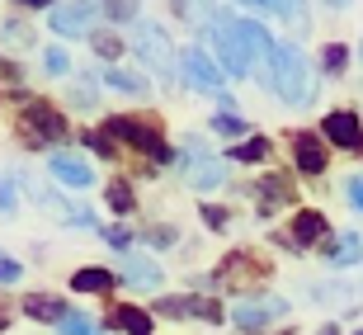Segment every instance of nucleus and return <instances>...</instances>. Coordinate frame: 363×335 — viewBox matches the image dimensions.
<instances>
[{
  "instance_id": "aec40b11",
  "label": "nucleus",
  "mask_w": 363,
  "mask_h": 335,
  "mask_svg": "<svg viewBox=\"0 0 363 335\" xmlns=\"http://www.w3.org/2000/svg\"><path fill=\"white\" fill-rule=\"evenodd\" d=\"M269 317H274L269 307H236V326H241V331H264Z\"/></svg>"
},
{
  "instance_id": "5701e85b",
  "label": "nucleus",
  "mask_w": 363,
  "mask_h": 335,
  "mask_svg": "<svg viewBox=\"0 0 363 335\" xmlns=\"http://www.w3.org/2000/svg\"><path fill=\"white\" fill-rule=\"evenodd\" d=\"M108 208H113V213H133V208H137L133 189H128V185H108Z\"/></svg>"
},
{
  "instance_id": "f257e3e1",
  "label": "nucleus",
  "mask_w": 363,
  "mask_h": 335,
  "mask_svg": "<svg viewBox=\"0 0 363 335\" xmlns=\"http://www.w3.org/2000/svg\"><path fill=\"white\" fill-rule=\"evenodd\" d=\"M274 67V90L288 99V104H302L307 99V62H302V53L297 48H288V43H279L269 57Z\"/></svg>"
},
{
  "instance_id": "473e14b6",
  "label": "nucleus",
  "mask_w": 363,
  "mask_h": 335,
  "mask_svg": "<svg viewBox=\"0 0 363 335\" xmlns=\"http://www.w3.org/2000/svg\"><path fill=\"white\" fill-rule=\"evenodd\" d=\"M147 241H151V246H170V241H175V227H151Z\"/></svg>"
},
{
  "instance_id": "c756f323",
  "label": "nucleus",
  "mask_w": 363,
  "mask_h": 335,
  "mask_svg": "<svg viewBox=\"0 0 363 335\" xmlns=\"http://www.w3.org/2000/svg\"><path fill=\"white\" fill-rule=\"evenodd\" d=\"M104 236H108V246H113V251H118V255L128 251V246H133V231H128V227H108Z\"/></svg>"
},
{
  "instance_id": "4be33fe9",
  "label": "nucleus",
  "mask_w": 363,
  "mask_h": 335,
  "mask_svg": "<svg viewBox=\"0 0 363 335\" xmlns=\"http://www.w3.org/2000/svg\"><path fill=\"white\" fill-rule=\"evenodd\" d=\"M264 156H269V137H250L236 147V161H264Z\"/></svg>"
},
{
  "instance_id": "f704fd0d",
  "label": "nucleus",
  "mask_w": 363,
  "mask_h": 335,
  "mask_svg": "<svg viewBox=\"0 0 363 335\" xmlns=\"http://www.w3.org/2000/svg\"><path fill=\"white\" fill-rule=\"evenodd\" d=\"M19 279V265L14 260H0V283H14Z\"/></svg>"
},
{
  "instance_id": "bb28decb",
  "label": "nucleus",
  "mask_w": 363,
  "mask_h": 335,
  "mask_svg": "<svg viewBox=\"0 0 363 335\" xmlns=\"http://www.w3.org/2000/svg\"><path fill=\"white\" fill-rule=\"evenodd\" d=\"M213 128H217V133H227V137H245V123H241V119H231V114H217Z\"/></svg>"
},
{
  "instance_id": "a878e982",
  "label": "nucleus",
  "mask_w": 363,
  "mask_h": 335,
  "mask_svg": "<svg viewBox=\"0 0 363 335\" xmlns=\"http://www.w3.org/2000/svg\"><path fill=\"white\" fill-rule=\"evenodd\" d=\"M194 317H203V322H222V307H217L213 297H194Z\"/></svg>"
},
{
  "instance_id": "a19ab883",
  "label": "nucleus",
  "mask_w": 363,
  "mask_h": 335,
  "mask_svg": "<svg viewBox=\"0 0 363 335\" xmlns=\"http://www.w3.org/2000/svg\"><path fill=\"white\" fill-rule=\"evenodd\" d=\"M359 335H363V331H359Z\"/></svg>"
},
{
  "instance_id": "39448f33",
  "label": "nucleus",
  "mask_w": 363,
  "mask_h": 335,
  "mask_svg": "<svg viewBox=\"0 0 363 335\" xmlns=\"http://www.w3.org/2000/svg\"><path fill=\"white\" fill-rule=\"evenodd\" d=\"M128 43H133V53L142 57L147 67H161V71L170 67V43H165V33H161L156 24H137Z\"/></svg>"
},
{
  "instance_id": "e433bc0d",
  "label": "nucleus",
  "mask_w": 363,
  "mask_h": 335,
  "mask_svg": "<svg viewBox=\"0 0 363 335\" xmlns=\"http://www.w3.org/2000/svg\"><path fill=\"white\" fill-rule=\"evenodd\" d=\"M0 213H14V189L0 185Z\"/></svg>"
},
{
  "instance_id": "dca6fc26",
  "label": "nucleus",
  "mask_w": 363,
  "mask_h": 335,
  "mask_svg": "<svg viewBox=\"0 0 363 335\" xmlns=\"http://www.w3.org/2000/svg\"><path fill=\"white\" fill-rule=\"evenodd\" d=\"M222 279L241 288L245 279H264V265H255V260H245V255H231L227 265H222Z\"/></svg>"
},
{
  "instance_id": "7ed1b4c3",
  "label": "nucleus",
  "mask_w": 363,
  "mask_h": 335,
  "mask_svg": "<svg viewBox=\"0 0 363 335\" xmlns=\"http://www.w3.org/2000/svg\"><path fill=\"white\" fill-rule=\"evenodd\" d=\"M104 137H123L128 147L147 151V156H165V137L151 128V123H137V119H108L104 123Z\"/></svg>"
},
{
  "instance_id": "393cba45",
  "label": "nucleus",
  "mask_w": 363,
  "mask_h": 335,
  "mask_svg": "<svg viewBox=\"0 0 363 335\" xmlns=\"http://www.w3.org/2000/svg\"><path fill=\"white\" fill-rule=\"evenodd\" d=\"M67 62H71V57L62 53V48H48V57H43V71H48V76H67Z\"/></svg>"
},
{
  "instance_id": "a211bd4d",
  "label": "nucleus",
  "mask_w": 363,
  "mask_h": 335,
  "mask_svg": "<svg viewBox=\"0 0 363 335\" xmlns=\"http://www.w3.org/2000/svg\"><path fill=\"white\" fill-rule=\"evenodd\" d=\"M297 241L311 246V241H325V217L321 213H297Z\"/></svg>"
},
{
  "instance_id": "ddd939ff",
  "label": "nucleus",
  "mask_w": 363,
  "mask_h": 335,
  "mask_svg": "<svg viewBox=\"0 0 363 335\" xmlns=\"http://www.w3.org/2000/svg\"><path fill=\"white\" fill-rule=\"evenodd\" d=\"M24 312L33 317V322H67V302L62 297H43V293H33V297H24Z\"/></svg>"
},
{
  "instance_id": "412c9836",
  "label": "nucleus",
  "mask_w": 363,
  "mask_h": 335,
  "mask_svg": "<svg viewBox=\"0 0 363 335\" xmlns=\"http://www.w3.org/2000/svg\"><path fill=\"white\" fill-rule=\"evenodd\" d=\"M90 43H94V53H104V57H118L123 53V33H108V28H94Z\"/></svg>"
},
{
  "instance_id": "0eeeda50",
  "label": "nucleus",
  "mask_w": 363,
  "mask_h": 335,
  "mask_svg": "<svg viewBox=\"0 0 363 335\" xmlns=\"http://www.w3.org/2000/svg\"><path fill=\"white\" fill-rule=\"evenodd\" d=\"M321 133L330 137L335 147H350V151H359V147H363V128H359V119H354L350 109H335V114H325Z\"/></svg>"
},
{
  "instance_id": "b1692460",
  "label": "nucleus",
  "mask_w": 363,
  "mask_h": 335,
  "mask_svg": "<svg viewBox=\"0 0 363 335\" xmlns=\"http://www.w3.org/2000/svg\"><path fill=\"white\" fill-rule=\"evenodd\" d=\"M62 331H67V335H94L99 326H94L90 317H85V312H67V322H62Z\"/></svg>"
},
{
  "instance_id": "20e7f679",
  "label": "nucleus",
  "mask_w": 363,
  "mask_h": 335,
  "mask_svg": "<svg viewBox=\"0 0 363 335\" xmlns=\"http://www.w3.org/2000/svg\"><path fill=\"white\" fill-rule=\"evenodd\" d=\"M184 175H189V185H194V189H217L222 180H227V165L217 161V156H208V147H203V142H189V165H184Z\"/></svg>"
},
{
  "instance_id": "6ab92c4d",
  "label": "nucleus",
  "mask_w": 363,
  "mask_h": 335,
  "mask_svg": "<svg viewBox=\"0 0 363 335\" xmlns=\"http://www.w3.org/2000/svg\"><path fill=\"white\" fill-rule=\"evenodd\" d=\"M104 81L113 85V90H123V94H147V81H142V76H133V71H123V67H113Z\"/></svg>"
},
{
  "instance_id": "9d476101",
  "label": "nucleus",
  "mask_w": 363,
  "mask_h": 335,
  "mask_svg": "<svg viewBox=\"0 0 363 335\" xmlns=\"http://www.w3.org/2000/svg\"><path fill=\"white\" fill-rule=\"evenodd\" d=\"M90 5H48V24L57 28V33H85V24H90Z\"/></svg>"
},
{
  "instance_id": "1a4fd4ad",
  "label": "nucleus",
  "mask_w": 363,
  "mask_h": 335,
  "mask_svg": "<svg viewBox=\"0 0 363 335\" xmlns=\"http://www.w3.org/2000/svg\"><path fill=\"white\" fill-rule=\"evenodd\" d=\"M179 62H184V76H189L194 85H203V90H217V85H222V71L213 67V57H208V53L189 48V53L179 57Z\"/></svg>"
},
{
  "instance_id": "c9c22d12",
  "label": "nucleus",
  "mask_w": 363,
  "mask_h": 335,
  "mask_svg": "<svg viewBox=\"0 0 363 335\" xmlns=\"http://www.w3.org/2000/svg\"><path fill=\"white\" fill-rule=\"evenodd\" d=\"M104 14H108V19H133V5H104Z\"/></svg>"
},
{
  "instance_id": "c85d7f7f",
  "label": "nucleus",
  "mask_w": 363,
  "mask_h": 335,
  "mask_svg": "<svg viewBox=\"0 0 363 335\" xmlns=\"http://www.w3.org/2000/svg\"><path fill=\"white\" fill-rule=\"evenodd\" d=\"M5 38H14V43H33V28L19 24V19H5Z\"/></svg>"
},
{
  "instance_id": "4c0bfd02",
  "label": "nucleus",
  "mask_w": 363,
  "mask_h": 335,
  "mask_svg": "<svg viewBox=\"0 0 363 335\" xmlns=\"http://www.w3.org/2000/svg\"><path fill=\"white\" fill-rule=\"evenodd\" d=\"M0 76H10V81H14V76H19V67H14V62H5V57H0Z\"/></svg>"
},
{
  "instance_id": "4468645a",
  "label": "nucleus",
  "mask_w": 363,
  "mask_h": 335,
  "mask_svg": "<svg viewBox=\"0 0 363 335\" xmlns=\"http://www.w3.org/2000/svg\"><path fill=\"white\" fill-rule=\"evenodd\" d=\"M236 33H241V38L250 43V53L274 57V48H279V43H274V33H269L264 24H255V19H241V24H236Z\"/></svg>"
},
{
  "instance_id": "ea45409f",
  "label": "nucleus",
  "mask_w": 363,
  "mask_h": 335,
  "mask_svg": "<svg viewBox=\"0 0 363 335\" xmlns=\"http://www.w3.org/2000/svg\"><path fill=\"white\" fill-rule=\"evenodd\" d=\"M316 335H340V326H321V331H316Z\"/></svg>"
},
{
  "instance_id": "cd10ccee",
  "label": "nucleus",
  "mask_w": 363,
  "mask_h": 335,
  "mask_svg": "<svg viewBox=\"0 0 363 335\" xmlns=\"http://www.w3.org/2000/svg\"><path fill=\"white\" fill-rule=\"evenodd\" d=\"M321 57H325V71H340V67H345V57H350V48H345V43H330Z\"/></svg>"
},
{
  "instance_id": "f03ea898",
  "label": "nucleus",
  "mask_w": 363,
  "mask_h": 335,
  "mask_svg": "<svg viewBox=\"0 0 363 335\" xmlns=\"http://www.w3.org/2000/svg\"><path fill=\"white\" fill-rule=\"evenodd\" d=\"M19 133H24L28 142H57V137H67V123H62V114H57V109L43 104V99H28Z\"/></svg>"
},
{
  "instance_id": "72a5a7b5",
  "label": "nucleus",
  "mask_w": 363,
  "mask_h": 335,
  "mask_svg": "<svg viewBox=\"0 0 363 335\" xmlns=\"http://www.w3.org/2000/svg\"><path fill=\"white\" fill-rule=\"evenodd\" d=\"M345 194H350V199L359 203V213H363V175H354L350 185H345Z\"/></svg>"
},
{
  "instance_id": "2eb2a0df",
  "label": "nucleus",
  "mask_w": 363,
  "mask_h": 335,
  "mask_svg": "<svg viewBox=\"0 0 363 335\" xmlns=\"http://www.w3.org/2000/svg\"><path fill=\"white\" fill-rule=\"evenodd\" d=\"M113 274H108V269H81V274H76V279H71V288H76V293H113Z\"/></svg>"
},
{
  "instance_id": "f8f14e48",
  "label": "nucleus",
  "mask_w": 363,
  "mask_h": 335,
  "mask_svg": "<svg viewBox=\"0 0 363 335\" xmlns=\"http://www.w3.org/2000/svg\"><path fill=\"white\" fill-rule=\"evenodd\" d=\"M123 279H133L137 288H161V265L133 251V255H123Z\"/></svg>"
},
{
  "instance_id": "423d86ee",
  "label": "nucleus",
  "mask_w": 363,
  "mask_h": 335,
  "mask_svg": "<svg viewBox=\"0 0 363 335\" xmlns=\"http://www.w3.org/2000/svg\"><path fill=\"white\" fill-rule=\"evenodd\" d=\"M213 48H217V57H222V67L227 71H236V76H245V67H250V43L236 33V28H217L213 33Z\"/></svg>"
},
{
  "instance_id": "6e6552de",
  "label": "nucleus",
  "mask_w": 363,
  "mask_h": 335,
  "mask_svg": "<svg viewBox=\"0 0 363 335\" xmlns=\"http://www.w3.org/2000/svg\"><path fill=\"white\" fill-rule=\"evenodd\" d=\"M48 170L71 189H90L94 185V170L81 161V156H71V151H52V156H48Z\"/></svg>"
},
{
  "instance_id": "f3484780",
  "label": "nucleus",
  "mask_w": 363,
  "mask_h": 335,
  "mask_svg": "<svg viewBox=\"0 0 363 335\" xmlns=\"http://www.w3.org/2000/svg\"><path fill=\"white\" fill-rule=\"evenodd\" d=\"M113 326H123L128 335H151V317L142 307H118L113 312Z\"/></svg>"
},
{
  "instance_id": "9b49d317",
  "label": "nucleus",
  "mask_w": 363,
  "mask_h": 335,
  "mask_svg": "<svg viewBox=\"0 0 363 335\" xmlns=\"http://www.w3.org/2000/svg\"><path fill=\"white\" fill-rule=\"evenodd\" d=\"M293 151H297V170H302V175H321V170H325V147H321V137L297 133V137H293Z\"/></svg>"
},
{
  "instance_id": "7c9ffc66",
  "label": "nucleus",
  "mask_w": 363,
  "mask_h": 335,
  "mask_svg": "<svg viewBox=\"0 0 363 335\" xmlns=\"http://www.w3.org/2000/svg\"><path fill=\"white\" fill-rule=\"evenodd\" d=\"M71 109H94V90L90 85H71Z\"/></svg>"
},
{
  "instance_id": "58836bf2",
  "label": "nucleus",
  "mask_w": 363,
  "mask_h": 335,
  "mask_svg": "<svg viewBox=\"0 0 363 335\" xmlns=\"http://www.w3.org/2000/svg\"><path fill=\"white\" fill-rule=\"evenodd\" d=\"M5 322H10V302L0 297V331H5Z\"/></svg>"
},
{
  "instance_id": "2f4dec72",
  "label": "nucleus",
  "mask_w": 363,
  "mask_h": 335,
  "mask_svg": "<svg viewBox=\"0 0 363 335\" xmlns=\"http://www.w3.org/2000/svg\"><path fill=\"white\" fill-rule=\"evenodd\" d=\"M203 222H208L213 231H222L227 227V208H203Z\"/></svg>"
}]
</instances>
